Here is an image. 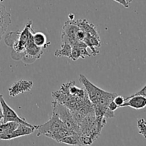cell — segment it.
<instances>
[{"mask_svg": "<svg viewBox=\"0 0 146 146\" xmlns=\"http://www.w3.org/2000/svg\"><path fill=\"white\" fill-rule=\"evenodd\" d=\"M79 81L84 86L88 98L92 104L96 118H114L113 111H110L108 105L118 95L116 93H110L101 89L91 83L84 74H80Z\"/></svg>", "mask_w": 146, "mask_h": 146, "instance_id": "cell-1", "label": "cell"}, {"mask_svg": "<svg viewBox=\"0 0 146 146\" xmlns=\"http://www.w3.org/2000/svg\"><path fill=\"white\" fill-rule=\"evenodd\" d=\"M53 113L56 114L67 130L79 134V126L74 119L71 111L65 106L54 101L52 102Z\"/></svg>", "mask_w": 146, "mask_h": 146, "instance_id": "cell-2", "label": "cell"}, {"mask_svg": "<svg viewBox=\"0 0 146 146\" xmlns=\"http://www.w3.org/2000/svg\"><path fill=\"white\" fill-rule=\"evenodd\" d=\"M44 48H40L34 44L32 33L26 44L25 51L21 61H22V62H24L26 65L32 64L36 60L41 58L42 54H44Z\"/></svg>", "mask_w": 146, "mask_h": 146, "instance_id": "cell-3", "label": "cell"}, {"mask_svg": "<svg viewBox=\"0 0 146 146\" xmlns=\"http://www.w3.org/2000/svg\"><path fill=\"white\" fill-rule=\"evenodd\" d=\"M63 128H66L63 122L56 114L53 113L51 118L46 123L38 125V128H36V130L38 131L36 136L38 137L41 135L47 136L49 134L53 133L63 129Z\"/></svg>", "mask_w": 146, "mask_h": 146, "instance_id": "cell-4", "label": "cell"}, {"mask_svg": "<svg viewBox=\"0 0 146 146\" xmlns=\"http://www.w3.org/2000/svg\"><path fill=\"white\" fill-rule=\"evenodd\" d=\"M0 104H1V109L3 113V121L2 123H8V122H15L18 123L25 124V125H30L29 123L27 122L24 118L19 116L18 114L16 113L14 109L11 108L7 102L4 100L3 96L0 94Z\"/></svg>", "mask_w": 146, "mask_h": 146, "instance_id": "cell-5", "label": "cell"}, {"mask_svg": "<svg viewBox=\"0 0 146 146\" xmlns=\"http://www.w3.org/2000/svg\"><path fill=\"white\" fill-rule=\"evenodd\" d=\"M38 128V125H25V124L19 123V125L14 131L9 133L0 134V140L2 141H9L19 137L32 134Z\"/></svg>", "mask_w": 146, "mask_h": 146, "instance_id": "cell-6", "label": "cell"}, {"mask_svg": "<svg viewBox=\"0 0 146 146\" xmlns=\"http://www.w3.org/2000/svg\"><path fill=\"white\" fill-rule=\"evenodd\" d=\"M79 29V27L74 22V19L67 20L62 29V34H61L62 42L68 43L71 46L72 45L74 42L77 41L76 34Z\"/></svg>", "mask_w": 146, "mask_h": 146, "instance_id": "cell-7", "label": "cell"}, {"mask_svg": "<svg viewBox=\"0 0 146 146\" xmlns=\"http://www.w3.org/2000/svg\"><path fill=\"white\" fill-rule=\"evenodd\" d=\"M34 86V82L27 80H19L14 83L11 87L8 89L10 96L15 97L21 94L29 92Z\"/></svg>", "mask_w": 146, "mask_h": 146, "instance_id": "cell-8", "label": "cell"}, {"mask_svg": "<svg viewBox=\"0 0 146 146\" xmlns=\"http://www.w3.org/2000/svg\"><path fill=\"white\" fill-rule=\"evenodd\" d=\"M131 107L135 110L143 109L146 107V97L143 96H129L125 98L122 107Z\"/></svg>", "mask_w": 146, "mask_h": 146, "instance_id": "cell-9", "label": "cell"}, {"mask_svg": "<svg viewBox=\"0 0 146 146\" xmlns=\"http://www.w3.org/2000/svg\"><path fill=\"white\" fill-rule=\"evenodd\" d=\"M11 22V14L7 11L4 4L0 2V41Z\"/></svg>", "mask_w": 146, "mask_h": 146, "instance_id": "cell-10", "label": "cell"}, {"mask_svg": "<svg viewBox=\"0 0 146 146\" xmlns=\"http://www.w3.org/2000/svg\"><path fill=\"white\" fill-rule=\"evenodd\" d=\"M74 22H75V24L80 29H81L86 33L89 34L90 35L94 36L95 37L100 38V36L98 34V32L97 31L96 26H94L93 24H91V23L88 22L86 19L74 20Z\"/></svg>", "mask_w": 146, "mask_h": 146, "instance_id": "cell-11", "label": "cell"}, {"mask_svg": "<svg viewBox=\"0 0 146 146\" xmlns=\"http://www.w3.org/2000/svg\"><path fill=\"white\" fill-rule=\"evenodd\" d=\"M33 40L34 44L40 48H46L51 45V42L47 41L46 36L41 31L33 32Z\"/></svg>", "mask_w": 146, "mask_h": 146, "instance_id": "cell-12", "label": "cell"}, {"mask_svg": "<svg viewBox=\"0 0 146 146\" xmlns=\"http://www.w3.org/2000/svg\"><path fill=\"white\" fill-rule=\"evenodd\" d=\"M61 143L72 145H82L80 140V135L76 133H71L66 137H64L61 141Z\"/></svg>", "mask_w": 146, "mask_h": 146, "instance_id": "cell-13", "label": "cell"}, {"mask_svg": "<svg viewBox=\"0 0 146 146\" xmlns=\"http://www.w3.org/2000/svg\"><path fill=\"white\" fill-rule=\"evenodd\" d=\"M71 46L68 43H63L61 45V48L60 49L56 50L54 52V56L56 57H68L70 58L71 53Z\"/></svg>", "mask_w": 146, "mask_h": 146, "instance_id": "cell-14", "label": "cell"}, {"mask_svg": "<svg viewBox=\"0 0 146 146\" xmlns=\"http://www.w3.org/2000/svg\"><path fill=\"white\" fill-rule=\"evenodd\" d=\"M18 125V123L15 122L2 123L0 124V134L9 133L12 132L17 128Z\"/></svg>", "mask_w": 146, "mask_h": 146, "instance_id": "cell-15", "label": "cell"}, {"mask_svg": "<svg viewBox=\"0 0 146 146\" xmlns=\"http://www.w3.org/2000/svg\"><path fill=\"white\" fill-rule=\"evenodd\" d=\"M137 125H138V133L141 134L142 136L146 138V121L144 118H140L138 120V123H137Z\"/></svg>", "mask_w": 146, "mask_h": 146, "instance_id": "cell-16", "label": "cell"}, {"mask_svg": "<svg viewBox=\"0 0 146 146\" xmlns=\"http://www.w3.org/2000/svg\"><path fill=\"white\" fill-rule=\"evenodd\" d=\"M72 47V48H71V53L69 58H71V59L74 61H77V60L79 59V58H81V55L79 48H78V47Z\"/></svg>", "mask_w": 146, "mask_h": 146, "instance_id": "cell-17", "label": "cell"}, {"mask_svg": "<svg viewBox=\"0 0 146 146\" xmlns=\"http://www.w3.org/2000/svg\"><path fill=\"white\" fill-rule=\"evenodd\" d=\"M113 101L115 103V104H116L118 107H122L123 104L125 103V98L123 96H121L117 95L114 98Z\"/></svg>", "mask_w": 146, "mask_h": 146, "instance_id": "cell-18", "label": "cell"}, {"mask_svg": "<svg viewBox=\"0 0 146 146\" xmlns=\"http://www.w3.org/2000/svg\"><path fill=\"white\" fill-rule=\"evenodd\" d=\"M137 95H139V96H143L146 97V84L145 86L143 87L140 91H138V92L135 93V94H132L131 96H137Z\"/></svg>", "mask_w": 146, "mask_h": 146, "instance_id": "cell-19", "label": "cell"}, {"mask_svg": "<svg viewBox=\"0 0 146 146\" xmlns=\"http://www.w3.org/2000/svg\"><path fill=\"white\" fill-rule=\"evenodd\" d=\"M118 106L115 104V103L113 101H111V102L109 104V105H108V108H109L110 111H113V112L115 111H116V110L118 109Z\"/></svg>", "mask_w": 146, "mask_h": 146, "instance_id": "cell-20", "label": "cell"}, {"mask_svg": "<svg viewBox=\"0 0 146 146\" xmlns=\"http://www.w3.org/2000/svg\"><path fill=\"white\" fill-rule=\"evenodd\" d=\"M113 1H115V2L118 3V4H121V5L123 6L125 8H128V7H129V4L125 1V0H113Z\"/></svg>", "mask_w": 146, "mask_h": 146, "instance_id": "cell-21", "label": "cell"}, {"mask_svg": "<svg viewBox=\"0 0 146 146\" xmlns=\"http://www.w3.org/2000/svg\"><path fill=\"white\" fill-rule=\"evenodd\" d=\"M3 119V113H2V109H1V104H0V121Z\"/></svg>", "mask_w": 146, "mask_h": 146, "instance_id": "cell-22", "label": "cell"}, {"mask_svg": "<svg viewBox=\"0 0 146 146\" xmlns=\"http://www.w3.org/2000/svg\"><path fill=\"white\" fill-rule=\"evenodd\" d=\"M68 19L69 20H74V14H70L68 15Z\"/></svg>", "mask_w": 146, "mask_h": 146, "instance_id": "cell-23", "label": "cell"}, {"mask_svg": "<svg viewBox=\"0 0 146 146\" xmlns=\"http://www.w3.org/2000/svg\"><path fill=\"white\" fill-rule=\"evenodd\" d=\"M125 1H126V2L128 3V4H129V5H130V4H131V3L132 2L133 0H125Z\"/></svg>", "mask_w": 146, "mask_h": 146, "instance_id": "cell-24", "label": "cell"}, {"mask_svg": "<svg viewBox=\"0 0 146 146\" xmlns=\"http://www.w3.org/2000/svg\"><path fill=\"white\" fill-rule=\"evenodd\" d=\"M4 0H0V2H2V1H4Z\"/></svg>", "mask_w": 146, "mask_h": 146, "instance_id": "cell-25", "label": "cell"}]
</instances>
